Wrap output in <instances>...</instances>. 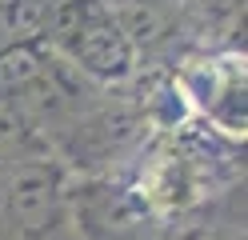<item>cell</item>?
<instances>
[{
  "instance_id": "cell-1",
  "label": "cell",
  "mask_w": 248,
  "mask_h": 240,
  "mask_svg": "<svg viewBox=\"0 0 248 240\" xmlns=\"http://www.w3.org/2000/svg\"><path fill=\"white\" fill-rule=\"evenodd\" d=\"M44 40L56 56H64L96 84H124L140 64V52L132 48L108 0H56Z\"/></svg>"
},
{
  "instance_id": "cell-2",
  "label": "cell",
  "mask_w": 248,
  "mask_h": 240,
  "mask_svg": "<svg viewBox=\"0 0 248 240\" xmlns=\"http://www.w3.org/2000/svg\"><path fill=\"white\" fill-rule=\"evenodd\" d=\"M4 212L16 236L40 240L48 236L64 212V176L52 160H16L0 180Z\"/></svg>"
}]
</instances>
